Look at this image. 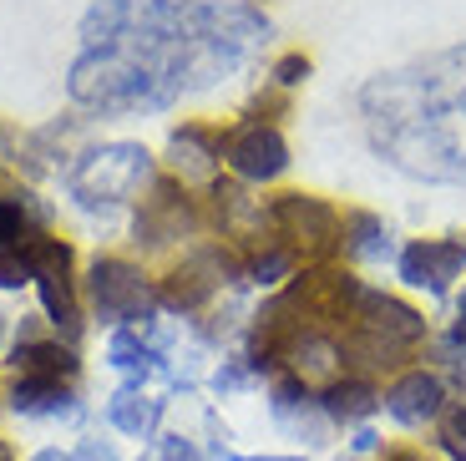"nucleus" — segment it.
Here are the masks:
<instances>
[{
	"label": "nucleus",
	"mask_w": 466,
	"mask_h": 461,
	"mask_svg": "<svg viewBox=\"0 0 466 461\" xmlns=\"http://www.w3.org/2000/svg\"><path fill=\"white\" fill-rule=\"evenodd\" d=\"M268 26L238 5L203 0H92L82 21V56L71 61V102L92 112H157L183 87L238 67Z\"/></svg>",
	"instance_id": "1"
},
{
	"label": "nucleus",
	"mask_w": 466,
	"mask_h": 461,
	"mask_svg": "<svg viewBox=\"0 0 466 461\" xmlns=\"http://www.w3.org/2000/svg\"><path fill=\"white\" fill-rule=\"evenodd\" d=\"M350 320H355V334L345 340V355L360 360V365H390L396 350L416 345L426 334V320L410 304L390 300V294H370V289H360Z\"/></svg>",
	"instance_id": "2"
},
{
	"label": "nucleus",
	"mask_w": 466,
	"mask_h": 461,
	"mask_svg": "<svg viewBox=\"0 0 466 461\" xmlns=\"http://www.w3.org/2000/svg\"><path fill=\"white\" fill-rule=\"evenodd\" d=\"M147 168H152L147 148H137V142H112V148L86 152L71 168L66 188L82 208H112V203H127L147 183Z\"/></svg>",
	"instance_id": "3"
},
{
	"label": "nucleus",
	"mask_w": 466,
	"mask_h": 461,
	"mask_svg": "<svg viewBox=\"0 0 466 461\" xmlns=\"http://www.w3.org/2000/svg\"><path fill=\"white\" fill-rule=\"evenodd\" d=\"M21 249H25V264H31V279L41 289L46 314L56 320V330L66 340H76L82 334V310H76V284H71V249L61 239H46V233H31Z\"/></svg>",
	"instance_id": "4"
},
{
	"label": "nucleus",
	"mask_w": 466,
	"mask_h": 461,
	"mask_svg": "<svg viewBox=\"0 0 466 461\" xmlns=\"http://www.w3.org/2000/svg\"><path fill=\"white\" fill-rule=\"evenodd\" d=\"M86 289H92V304L102 310V320H147L157 310V294L152 284L142 279V269L122 264V259H96L92 274H86Z\"/></svg>",
	"instance_id": "5"
},
{
	"label": "nucleus",
	"mask_w": 466,
	"mask_h": 461,
	"mask_svg": "<svg viewBox=\"0 0 466 461\" xmlns=\"http://www.w3.org/2000/svg\"><path fill=\"white\" fill-rule=\"evenodd\" d=\"M268 219L279 223V233L299 249V254H309V259H325V254H335L339 243V219H335V208L329 203H319V198H304V193H289V198H279L274 203V213Z\"/></svg>",
	"instance_id": "6"
},
{
	"label": "nucleus",
	"mask_w": 466,
	"mask_h": 461,
	"mask_svg": "<svg viewBox=\"0 0 466 461\" xmlns=\"http://www.w3.org/2000/svg\"><path fill=\"white\" fill-rule=\"evenodd\" d=\"M223 162H228L238 178H248V183H268V178H279L284 168H289V148H284V138L274 128L248 122V128H238L233 138H223Z\"/></svg>",
	"instance_id": "7"
},
{
	"label": "nucleus",
	"mask_w": 466,
	"mask_h": 461,
	"mask_svg": "<svg viewBox=\"0 0 466 461\" xmlns=\"http://www.w3.org/2000/svg\"><path fill=\"white\" fill-rule=\"evenodd\" d=\"M461 264H466L461 239H426V243H410L406 254H400V279L431 289V294H446V284L456 279Z\"/></svg>",
	"instance_id": "8"
},
{
	"label": "nucleus",
	"mask_w": 466,
	"mask_h": 461,
	"mask_svg": "<svg viewBox=\"0 0 466 461\" xmlns=\"http://www.w3.org/2000/svg\"><path fill=\"white\" fill-rule=\"evenodd\" d=\"M385 411L396 415L400 426H420V421H436L446 411V381L431 370H410L400 375L390 391H385Z\"/></svg>",
	"instance_id": "9"
},
{
	"label": "nucleus",
	"mask_w": 466,
	"mask_h": 461,
	"mask_svg": "<svg viewBox=\"0 0 466 461\" xmlns=\"http://www.w3.org/2000/svg\"><path fill=\"white\" fill-rule=\"evenodd\" d=\"M11 365L21 370L25 381H71V375H76L71 345H56V340H21Z\"/></svg>",
	"instance_id": "10"
},
{
	"label": "nucleus",
	"mask_w": 466,
	"mask_h": 461,
	"mask_svg": "<svg viewBox=\"0 0 466 461\" xmlns=\"http://www.w3.org/2000/svg\"><path fill=\"white\" fill-rule=\"evenodd\" d=\"M223 269H228V264H218L213 254H198L193 264H183L173 279H167V289H163L167 304H173V310H193V304H203L213 289H218Z\"/></svg>",
	"instance_id": "11"
},
{
	"label": "nucleus",
	"mask_w": 466,
	"mask_h": 461,
	"mask_svg": "<svg viewBox=\"0 0 466 461\" xmlns=\"http://www.w3.org/2000/svg\"><path fill=\"white\" fill-rule=\"evenodd\" d=\"M11 405H15V415H61V421H71V415L82 411L76 395H71L61 381H25V375L15 381Z\"/></svg>",
	"instance_id": "12"
},
{
	"label": "nucleus",
	"mask_w": 466,
	"mask_h": 461,
	"mask_svg": "<svg viewBox=\"0 0 466 461\" xmlns=\"http://www.w3.org/2000/svg\"><path fill=\"white\" fill-rule=\"evenodd\" d=\"M106 415H112V426L127 431V436H152L157 415H163V401H152L142 385H122V391L106 401Z\"/></svg>",
	"instance_id": "13"
},
{
	"label": "nucleus",
	"mask_w": 466,
	"mask_h": 461,
	"mask_svg": "<svg viewBox=\"0 0 466 461\" xmlns=\"http://www.w3.org/2000/svg\"><path fill=\"white\" fill-rule=\"evenodd\" d=\"M375 405H380V395L365 381H335L325 391V415H335V421H365Z\"/></svg>",
	"instance_id": "14"
},
{
	"label": "nucleus",
	"mask_w": 466,
	"mask_h": 461,
	"mask_svg": "<svg viewBox=\"0 0 466 461\" xmlns=\"http://www.w3.org/2000/svg\"><path fill=\"white\" fill-rule=\"evenodd\" d=\"M167 152H173V168H177L183 178H208V173H213V162L223 158V152H213V142L203 138L198 128H183V132L173 138V148H167Z\"/></svg>",
	"instance_id": "15"
},
{
	"label": "nucleus",
	"mask_w": 466,
	"mask_h": 461,
	"mask_svg": "<svg viewBox=\"0 0 466 461\" xmlns=\"http://www.w3.org/2000/svg\"><path fill=\"white\" fill-rule=\"evenodd\" d=\"M106 355H112L116 370H127V375H137V381L147 375V370H157V350L142 345L132 330H116V334H112V350H106Z\"/></svg>",
	"instance_id": "16"
},
{
	"label": "nucleus",
	"mask_w": 466,
	"mask_h": 461,
	"mask_svg": "<svg viewBox=\"0 0 466 461\" xmlns=\"http://www.w3.org/2000/svg\"><path fill=\"white\" fill-rule=\"evenodd\" d=\"M436 421H441V426H436V436H441L446 456L466 461V405H446Z\"/></svg>",
	"instance_id": "17"
},
{
	"label": "nucleus",
	"mask_w": 466,
	"mask_h": 461,
	"mask_svg": "<svg viewBox=\"0 0 466 461\" xmlns=\"http://www.w3.org/2000/svg\"><path fill=\"white\" fill-rule=\"evenodd\" d=\"M350 233H355V239H345L350 254H380V249H385V243H380V223L365 219V213H360V219H350Z\"/></svg>",
	"instance_id": "18"
},
{
	"label": "nucleus",
	"mask_w": 466,
	"mask_h": 461,
	"mask_svg": "<svg viewBox=\"0 0 466 461\" xmlns=\"http://www.w3.org/2000/svg\"><path fill=\"white\" fill-rule=\"evenodd\" d=\"M142 461H198V446L183 436H163V441H152Z\"/></svg>",
	"instance_id": "19"
},
{
	"label": "nucleus",
	"mask_w": 466,
	"mask_h": 461,
	"mask_svg": "<svg viewBox=\"0 0 466 461\" xmlns=\"http://www.w3.org/2000/svg\"><path fill=\"white\" fill-rule=\"evenodd\" d=\"M25 279H31L25 249H0V289H21Z\"/></svg>",
	"instance_id": "20"
},
{
	"label": "nucleus",
	"mask_w": 466,
	"mask_h": 461,
	"mask_svg": "<svg viewBox=\"0 0 466 461\" xmlns=\"http://www.w3.org/2000/svg\"><path fill=\"white\" fill-rule=\"evenodd\" d=\"M284 269H289V254H264V259H254V279H258V284L279 279Z\"/></svg>",
	"instance_id": "21"
},
{
	"label": "nucleus",
	"mask_w": 466,
	"mask_h": 461,
	"mask_svg": "<svg viewBox=\"0 0 466 461\" xmlns=\"http://www.w3.org/2000/svg\"><path fill=\"white\" fill-rule=\"evenodd\" d=\"M274 77H279L284 87H294V81H304V77H309V61H304V56H284L279 67H274Z\"/></svg>",
	"instance_id": "22"
},
{
	"label": "nucleus",
	"mask_w": 466,
	"mask_h": 461,
	"mask_svg": "<svg viewBox=\"0 0 466 461\" xmlns=\"http://www.w3.org/2000/svg\"><path fill=\"white\" fill-rule=\"evenodd\" d=\"M71 461H116V451L106 441H82V446L71 451Z\"/></svg>",
	"instance_id": "23"
},
{
	"label": "nucleus",
	"mask_w": 466,
	"mask_h": 461,
	"mask_svg": "<svg viewBox=\"0 0 466 461\" xmlns=\"http://www.w3.org/2000/svg\"><path fill=\"white\" fill-rule=\"evenodd\" d=\"M223 461H299V456H233V451H223Z\"/></svg>",
	"instance_id": "24"
},
{
	"label": "nucleus",
	"mask_w": 466,
	"mask_h": 461,
	"mask_svg": "<svg viewBox=\"0 0 466 461\" xmlns=\"http://www.w3.org/2000/svg\"><path fill=\"white\" fill-rule=\"evenodd\" d=\"M31 461H71V456H61V451H41V456H31Z\"/></svg>",
	"instance_id": "25"
},
{
	"label": "nucleus",
	"mask_w": 466,
	"mask_h": 461,
	"mask_svg": "<svg viewBox=\"0 0 466 461\" xmlns=\"http://www.w3.org/2000/svg\"><path fill=\"white\" fill-rule=\"evenodd\" d=\"M0 461H11V446H5V441H0Z\"/></svg>",
	"instance_id": "26"
},
{
	"label": "nucleus",
	"mask_w": 466,
	"mask_h": 461,
	"mask_svg": "<svg viewBox=\"0 0 466 461\" xmlns=\"http://www.w3.org/2000/svg\"><path fill=\"white\" fill-rule=\"evenodd\" d=\"M461 320H466V294H461Z\"/></svg>",
	"instance_id": "27"
},
{
	"label": "nucleus",
	"mask_w": 466,
	"mask_h": 461,
	"mask_svg": "<svg viewBox=\"0 0 466 461\" xmlns=\"http://www.w3.org/2000/svg\"><path fill=\"white\" fill-rule=\"evenodd\" d=\"M0 334H5V314H0Z\"/></svg>",
	"instance_id": "28"
}]
</instances>
